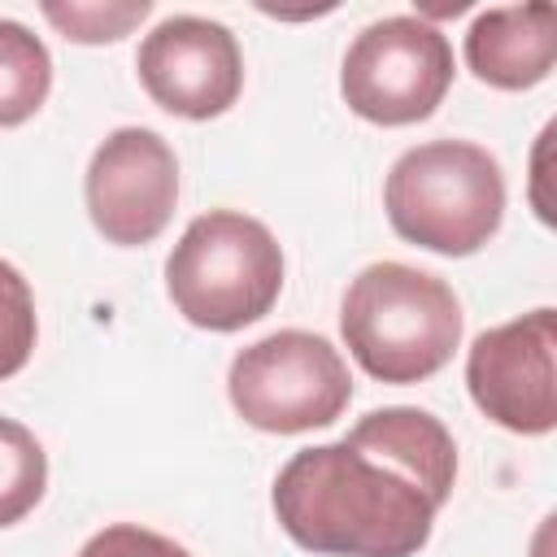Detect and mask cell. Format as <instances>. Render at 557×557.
Returning a JSON list of instances; mask_svg holds the SVG:
<instances>
[{
	"instance_id": "52a82bcc",
	"label": "cell",
	"mask_w": 557,
	"mask_h": 557,
	"mask_svg": "<svg viewBox=\"0 0 557 557\" xmlns=\"http://www.w3.org/2000/svg\"><path fill=\"white\" fill-rule=\"evenodd\" d=\"M474 405L513 435H548L557 426V313L531 309L483 331L466 357Z\"/></svg>"
},
{
	"instance_id": "7c38bea8",
	"label": "cell",
	"mask_w": 557,
	"mask_h": 557,
	"mask_svg": "<svg viewBox=\"0 0 557 557\" xmlns=\"http://www.w3.org/2000/svg\"><path fill=\"white\" fill-rule=\"evenodd\" d=\"M48 487L44 444L13 418H0V527L22 522Z\"/></svg>"
},
{
	"instance_id": "6da1fadb",
	"label": "cell",
	"mask_w": 557,
	"mask_h": 557,
	"mask_svg": "<svg viewBox=\"0 0 557 557\" xmlns=\"http://www.w3.org/2000/svg\"><path fill=\"white\" fill-rule=\"evenodd\" d=\"M457 444L413 405L366 413L344 440L300 448L274 479L278 527L322 557H418L453 496Z\"/></svg>"
},
{
	"instance_id": "3957f363",
	"label": "cell",
	"mask_w": 557,
	"mask_h": 557,
	"mask_svg": "<svg viewBox=\"0 0 557 557\" xmlns=\"http://www.w3.org/2000/svg\"><path fill=\"white\" fill-rule=\"evenodd\" d=\"M383 209L400 239L440 257H470L505 218L500 161L466 139L418 144L387 170Z\"/></svg>"
},
{
	"instance_id": "30bf717a",
	"label": "cell",
	"mask_w": 557,
	"mask_h": 557,
	"mask_svg": "<svg viewBox=\"0 0 557 557\" xmlns=\"http://www.w3.org/2000/svg\"><path fill=\"white\" fill-rule=\"evenodd\" d=\"M553 61H557V9L544 0L487 9L466 30V65L487 87L527 91L553 74Z\"/></svg>"
},
{
	"instance_id": "ba28073f",
	"label": "cell",
	"mask_w": 557,
	"mask_h": 557,
	"mask_svg": "<svg viewBox=\"0 0 557 557\" xmlns=\"http://www.w3.org/2000/svg\"><path fill=\"white\" fill-rule=\"evenodd\" d=\"M87 213L91 226L117 244H152L178 205V161L174 148L148 126L113 131L87 165Z\"/></svg>"
},
{
	"instance_id": "9c48e42d",
	"label": "cell",
	"mask_w": 557,
	"mask_h": 557,
	"mask_svg": "<svg viewBox=\"0 0 557 557\" xmlns=\"http://www.w3.org/2000/svg\"><path fill=\"white\" fill-rule=\"evenodd\" d=\"M144 91L174 117L209 122L239 100L244 57L222 22L174 13L157 22L135 57Z\"/></svg>"
},
{
	"instance_id": "8992f818",
	"label": "cell",
	"mask_w": 557,
	"mask_h": 557,
	"mask_svg": "<svg viewBox=\"0 0 557 557\" xmlns=\"http://www.w3.org/2000/svg\"><path fill=\"white\" fill-rule=\"evenodd\" d=\"M453 87V44L422 17L370 22L344 52V104L374 126H409L440 109Z\"/></svg>"
},
{
	"instance_id": "8fae6325",
	"label": "cell",
	"mask_w": 557,
	"mask_h": 557,
	"mask_svg": "<svg viewBox=\"0 0 557 557\" xmlns=\"http://www.w3.org/2000/svg\"><path fill=\"white\" fill-rule=\"evenodd\" d=\"M52 91V57L22 22L0 17V126H22Z\"/></svg>"
},
{
	"instance_id": "4fadbf2b",
	"label": "cell",
	"mask_w": 557,
	"mask_h": 557,
	"mask_svg": "<svg viewBox=\"0 0 557 557\" xmlns=\"http://www.w3.org/2000/svg\"><path fill=\"white\" fill-rule=\"evenodd\" d=\"M152 13V4L148 0H104V4H57V0H48L44 4V17L65 35V39H74V44H113V39H122V35H131L144 17Z\"/></svg>"
},
{
	"instance_id": "5b68a950",
	"label": "cell",
	"mask_w": 557,
	"mask_h": 557,
	"mask_svg": "<svg viewBox=\"0 0 557 557\" xmlns=\"http://www.w3.org/2000/svg\"><path fill=\"white\" fill-rule=\"evenodd\" d=\"M226 392L235 413L270 435L331 426L352 400L339 348L313 331H274L235 352Z\"/></svg>"
},
{
	"instance_id": "9a60e30c",
	"label": "cell",
	"mask_w": 557,
	"mask_h": 557,
	"mask_svg": "<svg viewBox=\"0 0 557 557\" xmlns=\"http://www.w3.org/2000/svg\"><path fill=\"white\" fill-rule=\"evenodd\" d=\"M78 557H191V553L161 531L135 527V522H113V527L96 531L78 548Z\"/></svg>"
},
{
	"instance_id": "7a4b0ae2",
	"label": "cell",
	"mask_w": 557,
	"mask_h": 557,
	"mask_svg": "<svg viewBox=\"0 0 557 557\" xmlns=\"http://www.w3.org/2000/svg\"><path fill=\"white\" fill-rule=\"evenodd\" d=\"M339 335L370 379L422 383L444 370L461 344V300L440 274L374 261L344 292Z\"/></svg>"
},
{
	"instance_id": "277c9868",
	"label": "cell",
	"mask_w": 557,
	"mask_h": 557,
	"mask_svg": "<svg viewBox=\"0 0 557 557\" xmlns=\"http://www.w3.org/2000/svg\"><path fill=\"white\" fill-rule=\"evenodd\" d=\"M174 309L200 331H239L265 318L283 292V248L265 222L209 209L187 222L165 261Z\"/></svg>"
},
{
	"instance_id": "5bb4252c",
	"label": "cell",
	"mask_w": 557,
	"mask_h": 557,
	"mask_svg": "<svg viewBox=\"0 0 557 557\" xmlns=\"http://www.w3.org/2000/svg\"><path fill=\"white\" fill-rule=\"evenodd\" d=\"M35 296L22 270L0 261V379H13L35 352Z\"/></svg>"
}]
</instances>
